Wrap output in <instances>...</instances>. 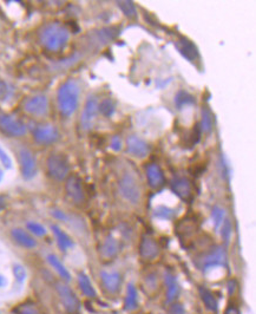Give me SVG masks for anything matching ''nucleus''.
Here are the masks:
<instances>
[{
    "instance_id": "bb28decb",
    "label": "nucleus",
    "mask_w": 256,
    "mask_h": 314,
    "mask_svg": "<svg viewBox=\"0 0 256 314\" xmlns=\"http://www.w3.org/2000/svg\"><path fill=\"white\" fill-rule=\"evenodd\" d=\"M195 104V98L192 95L188 94L186 91H178L175 96V105L177 106V109H182L186 105H192Z\"/></svg>"
},
{
    "instance_id": "473e14b6",
    "label": "nucleus",
    "mask_w": 256,
    "mask_h": 314,
    "mask_svg": "<svg viewBox=\"0 0 256 314\" xmlns=\"http://www.w3.org/2000/svg\"><path fill=\"white\" fill-rule=\"evenodd\" d=\"M221 237H222L224 242H228L230 236H232V233H233V224H232V221L229 220V218L226 217V220L223 221V223L221 224Z\"/></svg>"
},
{
    "instance_id": "c756f323",
    "label": "nucleus",
    "mask_w": 256,
    "mask_h": 314,
    "mask_svg": "<svg viewBox=\"0 0 256 314\" xmlns=\"http://www.w3.org/2000/svg\"><path fill=\"white\" fill-rule=\"evenodd\" d=\"M154 215L157 218H161V220H171V218L175 217L176 211L175 209L168 208L166 206H159L157 208H155Z\"/></svg>"
},
{
    "instance_id": "e433bc0d",
    "label": "nucleus",
    "mask_w": 256,
    "mask_h": 314,
    "mask_svg": "<svg viewBox=\"0 0 256 314\" xmlns=\"http://www.w3.org/2000/svg\"><path fill=\"white\" fill-rule=\"evenodd\" d=\"M13 274L15 279H17V281L20 282V284L24 282L25 279H26V271H25V268L20 265L13 266Z\"/></svg>"
},
{
    "instance_id": "f704fd0d",
    "label": "nucleus",
    "mask_w": 256,
    "mask_h": 314,
    "mask_svg": "<svg viewBox=\"0 0 256 314\" xmlns=\"http://www.w3.org/2000/svg\"><path fill=\"white\" fill-rule=\"evenodd\" d=\"M0 162H1L5 169H12V167H13V162H12L11 156L6 153L2 147H0Z\"/></svg>"
},
{
    "instance_id": "f03ea898",
    "label": "nucleus",
    "mask_w": 256,
    "mask_h": 314,
    "mask_svg": "<svg viewBox=\"0 0 256 314\" xmlns=\"http://www.w3.org/2000/svg\"><path fill=\"white\" fill-rule=\"evenodd\" d=\"M80 85L74 79H69L63 83L57 93V103L63 116L74 115L80 104Z\"/></svg>"
},
{
    "instance_id": "9d476101",
    "label": "nucleus",
    "mask_w": 256,
    "mask_h": 314,
    "mask_svg": "<svg viewBox=\"0 0 256 314\" xmlns=\"http://www.w3.org/2000/svg\"><path fill=\"white\" fill-rule=\"evenodd\" d=\"M66 194L76 205H82L85 201V192L82 185V180L78 176H70L66 180Z\"/></svg>"
},
{
    "instance_id": "4be33fe9",
    "label": "nucleus",
    "mask_w": 256,
    "mask_h": 314,
    "mask_svg": "<svg viewBox=\"0 0 256 314\" xmlns=\"http://www.w3.org/2000/svg\"><path fill=\"white\" fill-rule=\"evenodd\" d=\"M198 294H200L201 300L203 301L205 309L211 311V312H216L217 309H219V303H217L213 292L205 286H200L198 287Z\"/></svg>"
},
{
    "instance_id": "6e6552de",
    "label": "nucleus",
    "mask_w": 256,
    "mask_h": 314,
    "mask_svg": "<svg viewBox=\"0 0 256 314\" xmlns=\"http://www.w3.org/2000/svg\"><path fill=\"white\" fill-rule=\"evenodd\" d=\"M19 162H20L21 175L24 179H33L37 174V162L33 154L28 149H21L19 151Z\"/></svg>"
},
{
    "instance_id": "f3484780",
    "label": "nucleus",
    "mask_w": 256,
    "mask_h": 314,
    "mask_svg": "<svg viewBox=\"0 0 256 314\" xmlns=\"http://www.w3.org/2000/svg\"><path fill=\"white\" fill-rule=\"evenodd\" d=\"M175 46L178 50V52L184 57L186 60L189 62H195L196 59H198V50L197 47L195 46V44L190 42L186 38H181L175 43Z\"/></svg>"
},
{
    "instance_id": "4c0bfd02",
    "label": "nucleus",
    "mask_w": 256,
    "mask_h": 314,
    "mask_svg": "<svg viewBox=\"0 0 256 314\" xmlns=\"http://www.w3.org/2000/svg\"><path fill=\"white\" fill-rule=\"evenodd\" d=\"M8 85L0 78V102H4L6 98L8 97Z\"/></svg>"
},
{
    "instance_id": "37998d69",
    "label": "nucleus",
    "mask_w": 256,
    "mask_h": 314,
    "mask_svg": "<svg viewBox=\"0 0 256 314\" xmlns=\"http://www.w3.org/2000/svg\"><path fill=\"white\" fill-rule=\"evenodd\" d=\"M6 208V202L2 198H0V211H2Z\"/></svg>"
},
{
    "instance_id": "dca6fc26",
    "label": "nucleus",
    "mask_w": 256,
    "mask_h": 314,
    "mask_svg": "<svg viewBox=\"0 0 256 314\" xmlns=\"http://www.w3.org/2000/svg\"><path fill=\"white\" fill-rule=\"evenodd\" d=\"M171 190L179 199L189 200L192 195V187L190 181L185 177H176L171 182Z\"/></svg>"
},
{
    "instance_id": "393cba45",
    "label": "nucleus",
    "mask_w": 256,
    "mask_h": 314,
    "mask_svg": "<svg viewBox=\"0 0 256 314\" xmlns=\"http://www.w3.org/2000/svg\"><path fill=\"white\" fill-rule=\"evenodd\" d=\"M78 284H80L81 290H82V292H83V294L85 297L94 298L97 296L96 290L93 288L92 284H91L90 279H88L86 274H84V273H81V274L78 275Z\"/></svg>"
},
{
    "instance_id": "b1692460",
    "label": "nucleus",
    "mask_w": 256,
    "mask_h": 314,
    "mask_svg": "<svg viewBox=\"0 0 256 314\" xmlns=\"http://www.w3.org/2000/svg\"><path fill=\"white\" fill-rule=\"evenodd\" d=\"M47 262L51 265V267H53V269H55V271L58 273L59 277H61L62 279H64L65 281L71 280L70 272L68 271V268H66L65 266L63 265V262L58 258H57L56 255H53V254L47 255Z\"/></svg>"
},
{
    "instance_id": "f8f14e48",
    "label": "nucleus",
    "mask_w": 256,
    "mask_h": 314,
    "mask_svg": "<svg viewBox=\"0 0 256 314\" xmlns=\"http://www.w3.org/2000/svg\"><path fill=\"white\" fill-rule=\"evenodd\" d=\"M33 138L37 143L39 144H52L59 138V131L57 130L56 126L46 124L40 125L34 129L33 131Z\"/></svg>"
},
{
    "instance_id": "39448f33",
    "label": "nucleus",
    "mask_w": 256,
    "mask_h": 314,
    "mask_svg": "<svg viewBox=\"0 0 256 314\" xmlns=\"http://www.w3.org/2000/svg\"><path fill=\"white\" fill-rule=\"evenodd\" d=\"M0 130L11 137H21L26 134L27 129L23 120L11 115H0Z\"/></svg>"
},
{
    "instance_id": "58836bf2",
    "label": "nucleus",
    "mask_w": 256,
    "mask_h": 314,
    "mask_svg": "<svg viewBox=\"0 0 256 314\" xmlns=\"http://www.w3.org/2000/svg\"><path fill=\"white\" fill-rule=\"evenodd\" d=\"M184 313H185V310L182 304L172 303L171 305L169 306V314H184Z\"/></svg>"
},
{
    "instance_id": "a211bd4d",
    "label": "nucleus",
    "mask_w": 256,
    "mask_h": 314,
    "mask_svg": "<svg viewBox=\"0 0 256 314\" xmlns=\"http://www.w3.org/2000/svg\"><path fill=\"white\" fill-rule=\"evenodd\" d=\"M100 279L105 287V290L110 293H116L122 285V277L118 272H100Z\"/></svg>"
},
{
    "instance_id": "ddd939ff",
    "label": "nucleus",
    "mask_w": 256,
    "mask_h": 314,
    "mask_svg": "<svg viewBox=\"0 0 256 314\" xmlns=\"http://www.w3.org/2000/svg\"><path fill=\"white\" fill-rule=\"evenodd\" d=\"M126 151L134 157L144 158L150 153V147L144 139L137 137V136H130L126 139Z\"/></svg>"
},
{
    "instance_id": "a18cd8bd",
    "label": "nucleus",
    "mask_w": 256,
    "mask_h": 314,
    "mask_svg": "<svg viewBox=\"0 0 256 314\" xmlns=\"http://www.w3.org/2000/svg\"><path fill=\"white\" fill-rule=\"evenodd\" d=\"M2 177H4V171H2L1 169H0V182H1Z\"/></svg>"
},
{
    "instance_id": "72a5a7b5",
    "label": "nucleus",
    "mask_w": 256,
    "mask_h": 314,
    "mask_svg": "<svg viewBox=\"0 0 256 314\" xmlns=\"http://www.w3.org/2000/svg\"><path fill=\"white\" fill-rule=\"evenodd\" d=\"M26 227L31 233H33L34 235H37V236H44V235H46V233H47L46 228L44 227L43 224L38 223V222H32V221L27 222Z\"/></svg>"
},
{
    "instance_id": "7ed1b4c3",
    "label": "nucleus",
    "mask_w": 256,
    "mask_h": 314,
    "mask_svg": "<svg viewBox=\"0 0 256 314\" xmlns=\"http://www.w3.org/2000/svg\"><path fill=\"white\" fill-rule=\"evenodd\" d=\"M118 189L121 195L126 201L132 205L140 204L142 198V192L140 183L134 174L124 173L118 181Z\"/></svg>"
},
{
    "instance_id": "2eb2a0df",
    "label": "nucleus",
    "mask_w": 256,
    "mask_h": 314,
    "mask_svg": "<svg viewBox=\"0 0 256 314\" xmlns=\"http://www.w3.org/2000/svg\"><path fill=\"white\" fill-rule=\"evenodd\" d=\"M145 174H147L148 183L151 188L159 189L166 183V177H164L163 170L157 163H149L145 168Z\"/></svg>"
},
{
    "instance_id": "ea45409f",
    "label": "nucleus",
    "mask_w": 256,
    "mask_h": 314,
    "mask_svg": "<svg viewBox=\"0 0 256 314\" xmlns=\"http://www.w3.org/2000/svg\"><path fill=\"white\" fill-rule=\"evenodd\" d=\"M110 147H111L112 150H115V151H121L122 150L123 142L118 135L113 136L112 139H111V145H110Z\"/></svg>"
},
{
    "instance_id": "a19ab883",
    "label": "nucleus",
    "mask_w": 256,
    "mask_h": 314,
    "mask_svg": "<svg viewBox=\"0 0 256 314\" xmlns=\"http://www.w3.org/2000/svg\"><path fill=\"white\" fill-rule=\"evenodd\" d=\"M224 314H241V312H240V310L236 306L229 305L227 307V310L224 311Z\"/></svg>"
},
{
    "instance_id": "7c9ffc66",
    "label": "nucleus",
    "mask_w": 256,
    "mask_h": 314,
    "mask_svg": "<svg viewBox=\"0 0 256 314\" xmlns=\"http://www.w3.org/2000/svg\"><path fill=\"white\" fill-rule=\"evenodd\" d=\"M117 6L128 18H135L137 15V8L132 1H118Z\"/></svg>"
},
{
    "instance_id": "423d86ee",
    "label": "nucleus",
    "mask_w": 256,
    "mask_h": 314,
    "mask_svg": "<svg viewBox=\"0 0 256 314\" xmlns=\"http://www.w3.org/2000/svg\"><path fill=\"white\" fill-rule=\"evenodd\" d=\"M57 293H58L59 299H61L63 306L64 309L68 311L69 313H76L80 310V300H78L77 296L75 294V292L71 290L68 285L62 284H57Z\"/></svg>"
},
{
    "instance_id": "a878e982",
    "label": "nucleus",
    "mask_w": 256,
    "mask_h": 314,
    "mask_svg": "<svg viewBox=\"0 0 256 314\" xmlns=\"http://www.w3.org/2000/svg\"><path fill=\"white\" fill-rule=\"evenodd\" d=\"M138 300H137V290L134 285L130 284L126 288V297L124 301V309L126 311H134L137 309Z\"/></svg>"
},
{
    "instance_id": "412c9836",
    "label": "nucleus",
    "mask_w": 256,
    "mask_h": 314,
    "mask_svg": "<svg viewBox=\"0 0 256 314\" xmlns=\"http://www.w3.org/2000/svg\"><path fill=\"white\" fill-rule=\"evenodd\" d=\"M51 229L53 231V234H55L56 241H57V243H58L61 250H63V252H66V250L74 247L75 243H74V241H72L71 237L69 236L64 230H62L61 228L57 226V224H52Z\"/></svg>"
},
{
    "instance_id": "79ce46f5",
    "label": "nucleus",
    "mask_w": 256,
    "mask_h": 314,
    "mask_svg": "<svg viewBox=\"0 0 256 314\" xmlns=\"http://www.w3.org/2000/svg\"><path fill=\"white\" fill-rule=\"evenodd\" d=\"M53 216L59 218V220H63V221H66V215L63 212L62 210H55L52 212Z\"/></svg>"
},
{
    "instance_id": "cd10ccee",
    "label": "nucleus",
    "mask_w": 256,
    "mask_h": 314,
    "mask_svg": "<svg viewBox=\"0 0 256 314\" xmlns=\"http://www.w3.org/2000/svg\"><path fill=\"white\" fill-rule=\"evenodd\" d=\"M213 129V112L208 106L202 107L201 130L203 132H209Z\"/></svg>"
},
{
    "instance_id": "f257e3e1",
    "label": "nucleus",
    "mask_w": 256,
    "mask_h": 314,
    "mask_svg": "<svg viewBox=\"0 0 256 314\" xmlns=\"http://www.w3.org/2000/svg\"><path fill=\"white\" fill-rule=\"evenodd\" d=\"M70 32L64 25L59 23L46 24L39 33V40L46 50L52 52L61 51L68 45Z\"/></svg>"
},
{
    "instance_id": "9b49d317",
    "label": "nucleus",
    "mask_w": 256,
    "mask_h": 314,
    "mask_svg": "<svg viewBox=\"0 0 256 314\" xmlns=\"http://www.w3.org/2000/svg\"><path fill=\"white\" fill-rule=\"evenodd\" d=\"M98 113V101L96 97L90 96L85 102L83 112L81 117V124L84 130H90L92 128L94 119Z\"/></svg>"
},
{
    "instance_id": "c9c22d12",
    "label": "nucleus",
    "mask_w": 256,
    "mask_h": 314,
    "mask_svg": "<svg viewBox=\"0 0 256 314\" xmlns=\"http://www.w3.org/2000/svg\"><path fill=\"white\" fill-rule=\"evenodd\" d=\"M17 314H42V313H40V311L38 310L34 305L25 304V305H21L18 307Z\"/></svg>"
},
{
    "instance_id": "c03bdc74",
    "label": "nucleus",
    "mask_w": 256,
    "mask_h": 314,
    "mask_svg": "<svg viewBox=\"0 0 256 314\" xmlns=\"http://www.w3.org/2000/svg\"><path fill=\"white\" fill-rule=\"evenodd\" d=\"M5 284H6V279L2 277V275H0V287L4 286Z\"/></svg>"
},
{
    "instance_id": "aec40b11",
    "label": "nucleus",
    "mask_w": 256,
    "mask_h": 314,
    "mask_svg": "<svg viewBox=\"0 0 256 314\" xmlns=\"http://www.w3.org/2000/svg\"><path fill=\"white\" fill-rule=\"evenodd\" d=\"M164 281H166L167 286V303H172L178 297L179 286L177 284L176 278L169 272H167L164 274Z\"/></svg>"
},
{
    "instance_id": "20e7f679",
    "label": "nucleus",
    "mask_w": 256,
    "mask_h": 314,
    "mask_svg": "<svg viewBox=\"0 0 256 314\" xmlns=\"http://www.w3.org/2000/svg\"><path fill=\"white\" fill-rule=\"evenodd\" d=\"M47 173L56 181H63L70 174L69 160L62 154H52L46 161Z\"/></svg>"
},
{
    "instance_id": "6ab92c4d",
    "label": "nucleus",
    "mask_w": 256,
    "mask_h": 314,
    "mask_svg": "<svg viewBox=\"0 0 256 314\" xmlns=\"http://www.w3.org/2000/svg\"><path fill=\"white\" fill-rule=\"evenodd\" d=\"M12 237H13L14 241L17 243H19L20 246L25 247V248H34L37 246V241L36 239H33L27 231H25L21 228H14L12 230Z\"/></svg>"
},
{
    "instance_id": "1a4fd4ad",
    "label": "nucleus",
    "mask_w": 256,
    "mask_h": 314,
    "mask_svg": "<svg viewBox=\"0 0 256 314\" xmlns=\"http://www.w3.org/2000/svg\"><path fill=\"white\" fill-rule=\"evenodd\" d=\"M24 110L33 116H44L49 111V100L44 95H37L26 100L24 103Z\"/></svg>"
},
{
    "instance_id": "4468645a",
    "label": "nucleus",
    "mask_w": 256,
    "mask_h": 314,
    "mask_svg": "<svg viewBox=\"0 0 256 314\" xmlns=\"http://www.w3.org/2000/svg\"><path fill=\"white\" fill-rule=\"evenodd\" d=\"M161 253L160 245L154 239L149 236H143L140 242V255L143 260L153 261L159 258Z\"/></svg>"
},
{
    "instance_id": "0eeeda50",
    "label": "nucleus",
    "mask_w": 256,
    "mask_h": 314,
    "mask_svg": "<svg viewBox=\"0 0 256 314\" xmlns=\"http://www.w3.org/2000/svg\"><path fill=\"white\" fill-rule=\"evenodd\" d=\"M227 265V253L223 247L216 246L211 248L209 252L203 256L201 262L202 271L205 272L208 269L217 267V266H226Z\"/></svg>"
},
{
    "instance_id": "c85d7f7f",
    "label": "nucleus",
    "mask_w": 256,
    "mask_h": 314,
    "mask_svg": "<svg viewBox=\"0 0 256 314\" xmlns=\"http://www.w3.org/2000/svg\"><path fill=\"white\" fill-rule=\"evenodd\" d=\"M116 111V105L110 98H105L102 102L98 103V112L104 117H111Z\"/></svg>"
},
{
    "instance_id": "5701e85b",
    "label": "nucleus",
    "mask_w": 256,
    "mask_h": 314,
    "mask_svg": "<svg viewBox=\"0 0 256 314\" xmlns=\"http://www.w3.org/2000/svg\"><path fill=\"white\" fill-rule=\"evenodd\" d=\"M119 250V243L115 237L109 236L106 237L100 247V254L105 259H113L117 255Z\"/></svg>"
},
{
    "instance_id": "2f4dec72",
    "label": "nucleus",
    "mask_w": 256,
    "mask_h": 314,
    "mask_svg": "<svg viewBox=\"0 0 256 314\" xmlns=\"http://www.w3.org/2000/svg\"><path fill=\"white\" fill-rule=\"evenodd\" d=\"M211 217H213L215 228L219 229L221 224L223 223V221L226 220V211H224V209L222 207H220V206H215L213 210H211Z\"/></svg>"
}]
</instances>
